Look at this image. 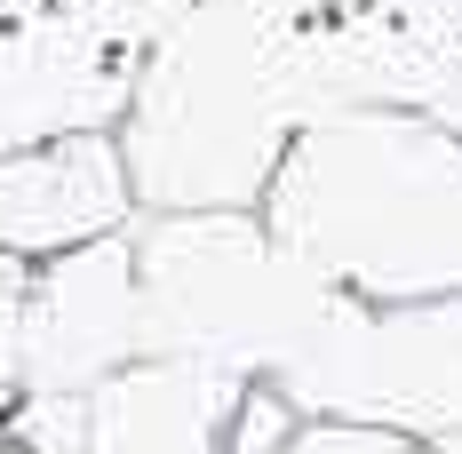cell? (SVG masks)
<instances>
[{"instance_id":"cell-2","label":"cell","mask_w":462,"mask_h":454,"mask_svg":"<svg viewBox=\"0 0 462 454\" xmlns=\"http://www.w3.org/2000/svg\"><path fill=\"white\" fill-rule=\"evenodd\" d=\"M255 216L359 303H447L462 295V128L407 104L327 112Z\"/></svg>"},{"instance_id":"cell-1","label":"cell","mask_w":462,"mask_h":454,"mask_svg":"<svg viewBox=\"0 0 462 454\" xmlns=\"http://www.w3.org/2000/svg\"><path fill=\"white\" fill-rule=\"evenodd\" d=\"M327 112L319 32L224 0H176L136 48L112 144L128 160L136 216H239L263 208L279 160Z\"/></svg>"},{"instance_id":"cell-10","label":"cell","mask_w":462,"mask_h":454,"mask_svg":"<svg viewBox=\"0 0 462 454\" xmlns=\"http://www.w3.org/2000/svg\"><path fill=\"white\" fill-rule=\"evenodd\" d=\"M287 454H415L399 431H374V422H351V414H311L295 422Z\"/></svg>"},{"instance_id":"cell-13","label":"cell","mask_w":462,"mask_h":454,"mask_svg":"<svg viewBox=\"0 0 462 454\" xmlns=\"http://www.w3.org/2000/svg\"><path fill=\"white\" fill-rule=\"evenodd\" d=\"M0 454H32V447H24V439H8V431H0Z\"/></svg>"},{"instance_id":"cell-12","label":"cell","mask_w":462,"mask_h":454,"mask_svg":"<svg viewBox=\"0 0 462 454\" xmlns=\"http://www.w3.org/2000/svg\"><path fill=\"white\" fill-rule=\"evenodd\" d=\"M430 120H447V128H462V80L447 96H439V104H430Z\"/></svg>"},{"instance_id":"cell-3","label":"cell","mask_w":462,"mask_h":454,"mask_svg":"<svg viewBox=\"0 0 462 454\" xmlns=\"http://www.w3.org/2000/svg\"><path fill=\"white\" fill-rule=\"evenodd\" d=\"M136 279L143 359L208 366L239 391H272L343 303V287H327L255 208L136 216Z\"/></svg>"},{"instance_id":"cell-6","label":"cell","mask_w":462,"mask_h":454,"mask_svg":"<svg viewBox=\"0 0 462 454\" xmlns=\"http://www.w3.org/2000/svg\"><path fill=\"white\" fill-rule=\"evenodd\" d=\"M24 399H80L143 359V279H136V224L48 255L24 279Z\"/></svg>"},{"instance_id":"cell-5","label":"cell","mask_w":462,"mask_h":454,"mask_svg":"<svg viewBox=\"0 0 462 454\" xmlns=\"http://www.w3.org/2000/svg\"><path fill=\"white\" fill-rule=\"evenodd\" d=\"M136 41L96 0H0V160L48 136L120 128Z\"/></svg>"},{"instance_id":"cell-11","label":"cell","mask_w":462,"mask_h":454,"mask_svg":"<svg viewBox=\"0 0 462 454\" xmlns=\"http://www.w3.org/2000/svg\"><path fill=\"white\" fill-rule=\"evenodd\" d=\"M224 8L272 16V24H295V32H319V24H335V16H351L359 0H224Z\"/></svg>"},{"instance_id":"cell-8","label":"cell","mask_w":462,"mask_h":454,"mask_svg":"<svg viewBox=\"0 0 462 454\" xmlns=\"http://www.w3.org/2000/svg\"><path fill=\"white\" fill-rule=\"evenodd\" d=\"M128 224H136V191H128V160L112 128L48 136L0 160V255L48 264Z\"/></svg>"},{"instance_id":"cell-9","label":"cell","mask_w":462,"mask_h":454,"mask_svg":"<svg viewBox=\"0 0 462 454\" xmlns=\"http://www.w3.org/2000/svg\"><path fill=\"white\" fill-rule=\"evenodd\" d=\"M24 279H32V264L0 255V431L24 407V351H16V335H24Z\"/></svg>"},{"instance_id":"cell-4","label":"cell","mask_w":462,"mask_h":454,"mask_svg":"<svg viewBox=\"0 0 462 454\" xmlns=\"http://www.w3.org/2000/svg\"><path fill=\"white\" fill-rule=\"evenodd\" d=\"M303 414H351L399 431L407 447L462 439V295L447 303H359L343 295L335 319L303 343V359L272 383Z\"/></svg>"},{"instance_id":"cell-7","label":"cell","mask_w":462,"mask_h":454,"mask_svg":"<svg viewBox=\"0 0 462 454\" xmlns=\"http://www.w3.org/2000/svg\"><path fill=\"white\" fill-rule=\"evenodd\" d=\"M239 383L184 359H136L104 391L80 399H24L8 414V439L32 454H231Z\"/></svg>"}]
</instances>
